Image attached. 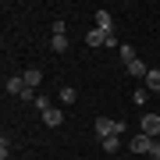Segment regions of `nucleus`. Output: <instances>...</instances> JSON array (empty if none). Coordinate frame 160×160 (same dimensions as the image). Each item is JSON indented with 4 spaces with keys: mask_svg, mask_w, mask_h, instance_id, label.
<instances>
[{
    "mask_svg": "<svg viewBox=\"0 0 160 160\" xmlns=\"http://www.w3.org/2000/svg\"><path fill=\"white\" fill-rule=\"evenodd\" d=\"M92 128H96L100 139H110V135H121V132H125L121 121H110V118H96V121H92Z\"/></svg>",
    "mask_w": 160,
    "mask_h": 160,
    "instance_id": "obj_1",
    "label": "nucleus"
},
{
    "mask_svg": "<svg viewBox=\"0 0 160 160\" xmlns=\"http://www.w3.org/2000/svg\"><path fill=\"white\" fill-rule=\"evenodd\" d=\"M142 135H149V139H160V114L157 110H149V114H142Z\"/></svg>",
    "mask_w": 160,
    "mask_h": 160,
    "instance_id": "obj_2",
    "label": "nucleus"
},
{
    "mask_svg": "<svg viewBox=\"0 0 160 160\" xmlns=\"http://www.w3.org/2000/svg\"><path fill=\"white\" fill-rule=\"evenodd\" d=\"M22 78H25V89H36V92H39V86H43V71L39 68H25Z\"/></svg>",
    "mask_w": 160,
    "mask_h": 160,
    "instance_id": "obj_3",
    "label": "nucleus"
},
{
    "mask_svg": "<svg viewBox=\"0 0 160 160\" xmlns=\"http://www.w3.org/2000/svg\"><path fill=\"white\" fill-rule=\"evenodd\" d=\"M4 92H7V96H22V92H25V78H22V75H11V78L4 82Z\"/></svg>",
    "mask_w": 160,
    "mask_h": 160,
    "instance_id": "obj_4",
    "label": "nucleus"
},
{
    "mask_svg": "<svg viewBox=\"0 0 160 160\" xmlns=\"http://www.w3.org/2000/svg\"><path fill=\"white\" fill-rule=\"evenodd\" d=\"M43 125H46V128H57V125H64V110H61V107L43 110Z\"/></svg>",
    "mask_w": 160,
    "mask_h": 160,
    "instance_id": "obj_5",
    "label": "nucleus"
},
{
    "mask_svg": "<svg viewBox=\"0 0 160 160\" xmlns=\"http://www.w3.org/2000/svg\"><path fill=\"white\" fill-rule=\"evenodd\" d=\"M128 146H132V153H142V157H149V146H153V139H149V135H135Z\"/></svg>",
    "mask_w": 160,
    "mask_h": 160,
    "instance_id": "obj_6",
    "label": "nucleus"
},
{
    "mask_svg": "<svg viewBox=\"0 0 160 160\" xmlns=\"http://www.w3.org/2000/svg\"><path fill=\"white\" fill-rule=\"evenodd\" d=\"M92 18H96V29L100 32H114V14H110V11H96Z\"/></svg>",
    "mask_w": 160,
    "mask_h": 160,
    "instance_id": "obj_7",
    "label": "nucleus"
},
{
    "mask_svg": "<svg viewBox=\"0 0 160 160\" xmlns=\"http://www.w3.org/2000/svg\"><path fill=\"white\" fill-rule=\"evenodd\" d=\"M86 43H89V50H96V46H107V32H100L96 25L86 32Z\"/></svg>",
    "mask_w": 160,
    "mask_h": 160,
    "instance_id": "obj_8",
    "label": "nucleus"
},
{
    "mask_svg": "<svg viewBox=\"0 0 160 160\" xmlns=\"http://www.w3.org/2000/svg\"><path fill=\"white\" fill-rule=\"evenodd\" d=\"M128 75H132V78H139V82H142V78H146V75H149V64L135 57V61H132V64H128Z\"/></svg>",
    "mask_w": 160,
    "mask_h": 160,
    "instance_id": "obj_9",
    "label": "nucleus"
},
{
    "mask_svg": "<svg viewBox=\"0 0 160 160\" xmlns=\"http://www.w3.org/2000/svg\"><path fill=\"white\" fill-rule=\"evenodd\" d=\"M142 86H146L149 92H160V64H157V68H149V75L142 78Z\"/></svg>",
    "mask_w": 160,
    "mask_h": 160,
    "instance_id": "obj_10",
    "label": "nucleus"
},
{
    "mask_svg": "<svg viewBox=\"0 0 160 160\" xmlns=\"http://www.w3.org/2000/svg\"><path fill=\"white\" fill-rule=\"evenodd\" d=\"M100 146H103V153H118V149H121V135H110V139H100Z\"/></svg>",
    "mask_w": 160,
    "mask_h": 160,
    "instance_id": "obj_11",
    "label": "nucleus"
},
{
    "mask_svg": "<svg viewBox=\"0 0 160 160\" xmlns=\"http://www.w3.org/2000/svg\"><path fill=\"white\" fill-rule=\"evenodd\" d=\"M50 50L53 53H68V36H53V39H50Z\"/></svg>",
    "mask_w": 160,
    "mask_h": 160,
    "instance_id": "obj_12",
    "label": "nucleus"
},
{
    "mask_svg": "<svg viewBox=\"0 0 160 160\" xmlns=\"http://www.w3.org/2000/svg\"><path fill=\"white\" fill-rule=\"evenodd\" d=\"M57 96H61V103H64V107H71V103H75V100H78V92H75L71 86H64V89L57 92Z\"/></svg>",
    "mask_w": 160,
    "mask_h": 160,
    "instance_id": "obj_13",
    "label": "nucleus"
},
{
    "mask_svg": "<svg viewBox=\"0 0 160 160\" xmlns=\"http://www.w3.org/2000/svg\"><path fill=\"white\" fill-rule=\"evenodd\" d=\"M132 61H135V50H132L128 43H121V64H125V68H128Z\"/></svg>",
    "mask_w": 160,
    "mask_h": 160,
    "instance_id": "obj_14",
    "label": "nucleus"
},
{
    "mask_svg": "<svg viewBox=\"0 0 160 160\" xmlns=\"http://www.w3.org/2000/svg\"><path fill=\"white\" fill-rule=\"evenodd\" d=\"M53 36H68V25H64V18H53Z\"/></svg>",
    "mask_w": 160,
    "mask_h": 160,
    "instance_id": "obj_15",
    "label": "nucleus"
},
{
    "mask_svg": "<svg viewBox=\"0 0 160 160\" xmlns=\"http://www.w3.org/2000/svg\"><path fill=\"white\" fill-rule=\"evenodd\" d=\"M7 157H11V142H7V135H4L0 139V160H7Z\"/></svg>",
    "mask_w": 160,
    "mask_h": 160,
    "instance_id": "obj_16",
    "label": "nucleus"
},
{
    "mask_svg": "<svg viewBox=\"0 0 160 160\" xmlns=\"http://www.w3.org/2000/svg\"><path fill=\"white\" fill-rule=\"evenodd\" d=\"M146 96H149V89L142 86V89H135V92H132V100H135V103H146Z\"/></svg>",
    "mask_w": 160,
    "mask_h": 160,
    "instance_id": "obj_17",
    "label": "nucleus"
},
{
    "mask_svg": "<svg viewBox=\"0 0 160 160\" xmlns=\"http://www.w3.org/2000/svg\"><path fill=\"white\" fill-rule=\"evenodd\" d=\"M36 107H39V110H50L53 103H50V96H36Z\"/></svg>",
    "mask_w": 160,
    "mask_h": 160,
    "instance_id": "obj_18",
    "label": "nucleus"
},
{
    "mask_svg": "<svg viewBox=\"0 0 160 160\" xmlns=\"http://www.w3.org/2000/svg\"><path fill=\"white\" fill-rule=\"evenodd\" d=\"M149 157H153V160H160V139H153V146H149Z\"/></svg>",
    "mask_w": 160,
    "mask_h": 160,
    "instance_id": "obj_19",
    "label": "nucleus"
},
{
    "mask_svg": "<svg viewBox=\"0 0 160 160\" xmlns=\"http://www.w3.org/2000/svg\"><path fill=\"white\" fill-rule=\"evenodd\" d=\"M114 160H125V157H114Z\"/></svg>",
    "mask_w": 160,
    "mask_h": 160,
    "instance_id": "obj_20",
    "label": "nucleus"
}]
</instances>
